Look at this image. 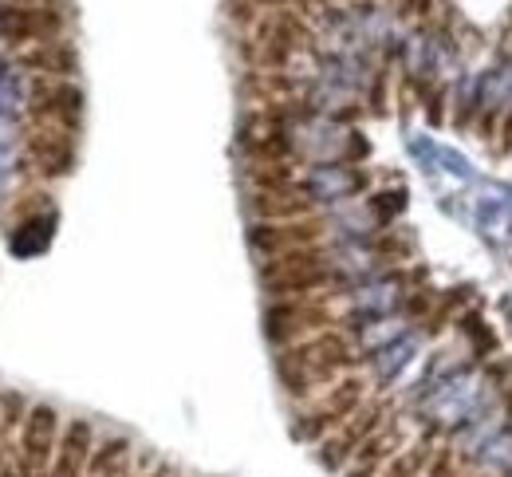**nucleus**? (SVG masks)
<instances>
[{"instance_id":"nucleus-14","label":"nucleus","mask_w":512,"mask_h":477,"mask_svg":"<svg viewBox=\"0 0 512 477\" xmlns=\"http://www.w3.org/2000/svg\"><path fill=\"white\" fill-rule=\"evenodd\" d=\"M99 434L87 418H67L64 434H60V450H56V462H52V477H83L87 474V462H91V450H95Z\"/></svg>"},{"instance_id":"nucleus-4","label":"nucleus","mask_w":512,"mask_h":477,"mask_svg":"<svg viewBox=\"0 0 512 477\" xmlns=\"http://www.w3.org/2000/svg\"><path fill=\"white\" fill-rule=\"evenodd\" d=\"M335 296H304V300H268L264 308V336L276 347L300 343L316 332L339 328V316L331 308Z\"/></svg>"},{"instance_id":"nucleus-20","label":"nucleus","mask_w":512,"mask_h":477,"mask_svg":"<svg viewBox=\"0 0 512 477\" xmlns=\"http://www.w3.org/2000/svg\"><path fill=\"white\" fill-rule=\"evenodd\" d=\"M469 292H473V288H449V296L434 300V308L422 316V332H426V336H438L449 320H453L457 304H461V300H469Z\"/></svg>"},{"instance_id":"nucleus-24","label":"nucleus","mask_w":512,"mask_h":477,"mask_svg":"<svg viewBox=\"0 0 512 477\" xmlns=\"http://www.w3.org/2000/svg\"><path fill=\"white\" fill-rule=\"evenodd\" d=\"M398 12L402 16H414V20H430L434 0H398Z\"/></svg>"},{"instance_id":"nucleus-29","label":"nucleus","mask_w":512,"mask_h":477,"mask_svg":"<svg viewBox=\"0 0 512 477\" xmlns=\"http://www.w3.org/2000/svg\"><path fill=\"white\" fill-rule=\"evenodd\" d=\"M256 4H260V8H264V12H272V8H288V4H292V0H256Z\"/></svg>"},{"instance_id":"nucleus-10","label":"nucleus","mask_w":512,"mask_h":477,"mask_svg":"<svg viewBox=\"0 0 512 477\" xmlns=\"http://www.w3.org/2000/svg\"><path fill=\"white\" fill-rule=\"evenodd\" d=\"M414 442V434H410V426L394 414L390 422H386L379 434H371L363 446H359V454H355V462L343 470L339 477H383V470Z\"/></svg>"},{"instance_id":"nucleus-28","label":"nucleus","mask_w":512,"mask_h":477,"mask_svg":"<svg viewBox=\"0 0 512 477\" xmlns=\"http://www.w3.org/2000/svg\"><path fill=\"white\" fill-rule=\"evenodd\" d=\"M300 12H316V8H327V0H296Z\"/></svg>"},{"instance_id":"nucleus-7","label":"nucleus","mask_w":512,"mask_h":477,"mask_svg":"<svg viewBox=\"0 0 512 477\" xmlns=\"http://www.w3.org/2000/svg\"><path fill=\"white\" fill-rule=\"evenodd\" d=\"M327 229H331V221L323 213L296 217V221H253L249 245H253V253L268 261V257H280V253H292L304 245H323Z\"/></svg>"},{"instance_id":"nucleus-22","label":"nucleus","mask_w":512,"mask_h":477,"mask_svg":"<svg viewBox=\"0 0 512 477\" xmlns=\"http://www.w3.org/2000/svg\"><path fill=\"white\" fill-rule=\"evenodd\" d=\"M465 470H469L465 454H461V450L446 438V442L434 450V458H430V466H426V474L422 477H461Z\"/></svg>"},{"instance_id":"nucleus-5","label":"nucleus","mask_w":512,"mask_h":477,"mask_svg":"<svg viewBox=\"0 0 512 477\" xmlns=\"http://www.w3.org/2000/svg\"><path fill=\"white\" fill-rule=\"evenodd\" d=\"M64 418L48 403H36L24 418L20 446H16V477H52V462L60 450Z\"/></svg>"},{"instance_id":"nucleus-27","label":"nucleus","mask_w":512,"mask_h":477,"mask_svg":"<svg viewBox=\"0 0 512 477\" xmlns=\"http://www.w3.org/2000/svg\"><path fill=\"white\" fill-rule=\"evenodd\" d=\"M8 4H20V8H60L64 0H8Z\"/></svg>"},{"instance_id":"nucleus-26","label":"nucleus","mask_w":512,"mask_h":477,"mask_svg":"<svg viewBox=\"0 0 512 477\" xmlns=\"http://www.w3.org/2000/svg\"><path fill=\"white\" fill-rule=\"evenodd\" d=\"M501 154H509L512 150V111L505 115V127H501V146H497Z\"/></svg>"},{"instance_id":"nucleus-12","label":"nucleus","mask_w":512,"mask_h":477,"mask_svg":"<svg viewBox=\"0 0 512 477\" xmlns=\"http://www.w3.org/2000/svg\"><path fill=\"white\" fill-rule=\"evenodd\" d=\"M249 213L256 221H296V217H312L316 194L304 186H288V190H249Z\"/></svg>"},{"instance_id":"nucleus-16","label":"nucleus","mask_w":512,"mask_h":477,"mask_svg":"<svg viewBox=\"0 0 512 477\" xmlns=\"http://www.w3.org/2000/svg\"><path fill=\"white\" fill-rule=\"evenodd\" d=\"M312 269H335V253L327 245H304V249H292V253L260 261V284L292 273H312Z\"/></svg>"},{"instance_id":"nucleus-8","label":"nucleus","mask_w":512,"mask_h":477,"mask_svg":"<svg viewBox=\"0 0 512 477\" xmlns=\"http://www.w3.org/2000/svg\"><path fill=\"white\" fill-rule=\"evenodd\" d=\"M24 158H28L36 178L60 182V178H67L75 170V131L32 123L28 135H24Z\"/></svg>"},{"instance_id":"nucleus-25","label":"nucleus","mask_w":512,"mask_h":477,"mask_svg":"<svg viewBox=\"0 0 512 477\" xmlns=\"http://www.w3.org/2000/svg\"><path fill=\"white\" fill-rule=\"evenodd\" d=\"M497 123H501V111H497V107H493V111H485V119H481V127H477V131H481V138L501 135V131H497Z\"/></svg>"},{"instance_id":"nucleus-2","label":"nucleus","mask_w":512,"mask_h":477,"mask_svg":"<svg viewBox=\"0 0 512 477\" xmlns=\"http://www.w3.org/2000/svg\"><path fill=\"white\" fill-rule=\"evenodd\" d=\"M371 399V383H367V375L363 371H355V375H343L339 383H331L327 391H320L316 399H308V403H300L296 407V418H292V434L300 438V442H312V446H320L327 434H335L355 410L363 407Z\"/></svg>"},{"instance_id":"nucleus-19","label":"nucleus","mask_w":512,"mask_h":477,"mask_svg":"<svg viewBox=\"0 0 512 477\" xmlns=\"http://www.w3.org/2000/svg\"><path fill=\"white\" fill-rule=\"evenodd\" d=\"M453 324H457V332L469 340L473 355H493V351H497V336H493V328H485L481 312H465V316H457Z\"/></svg>"},{"instance_id":"nucleus-23","label":"nucleus","mask_w":512,"mask_h":477,"mask_svg":"<svg viewBox=\"0 0 512 477\" xmlns=\"http://www.w3.org/2000/svg\"><path fill=\"white\" fill-rule=\"evenodd\" d=\"M130 477H178V470L166 466L158 454H142V450H138V462H134V474Z\"/></svg>"},{"instance_id":"nucleus-3","label":"nucleus","mask_w":512,"mask_h":477,"mask_svg":"<svg viewBox=\"0 0 512 477\" xmlns=\"http://www.w3.org/2000/svg\"><path fill=\"white\" fill-rule=\"evenodd\" d=\"M390 418H394V403H390L386 395H371L335 434H327L320 446H316V462H320L327 474H343V470L355 462L359 446H363L371 434H379Z\"/></svg>"},{"instance_id":"nucleus-9","label":"nucleus","mask_w":512,"mask_h":477,"mask_svg":"<svg viewBox=\"0 0 512 477\" xmlns=\"http://www.w3.org/2000/svg\"><path fill=\"white\" fill-rule=\"evenodd\" d=\"M28 119L48 123V127H64V131H79V119H83L79 83H71V79H32Z\"/></svg>"},{"instance_id":"nucleus-15","label":"nucleus","mask_w":512,"mask_h":477,"mask_svg":"<svg viewBox=\"0 0 512 477\" xmlns=\"http://www.w3.org/2000/svg\"><path fill=\"white\" fill-rule=\"evenodd\" d=\"M134 462H138V450L127 434H103L91 450V462H87L83 477H130Z\"/></svg>"},{"instance_id":"nucleus-17","label":"nucleus","mask_w":512,"mask_h":477,"mask_svg":"<svg viewBox=\"0 0 512 477\" xmlns=\"http://www.w3.org/2000/svg\"><path fill=\"white\" fill-rule=\"evenodd\" d=\"M446 438H442V430L438 426H430V430H422V434H414V442L390 462L383 470V477H422L426 474V466H430V458H434V450L442 446Z\"/></svg>"},{"instance_id":"nucleus-11","label":"nucleus","mask_w":512,"mask_h":477,"mask_svg":"<svg viewBox=\"0 0 512 477\" xmlns=\"http://www.w3.org/2000/svg\"><path fill=\"white\" fill-rule=\"evenodd\" d=\"M253 40L300 56V52H308L316 44V32H312V24L304 20L300 8H272V12H264L253 24Z\"/></svg>"},{"instance_id":"nucleus-30","label":"nucleus","mask_w":512,"mask_h":477,"mask_svg":"<svg viewBox=\"0 0 512 477\" xmlns=\"http://www.w3.org/2000/svg\"><path fill=\"white\" fill-rule=\"evenodd\" d=\"M461 477H477V470H473V466H469V470H465V474H461Z\"/></svg>"},{"instance_id":"nucleus-13","label":"nucleus","mask_w":512,"mask_h":477,"mask_svg":"<svg viewBox=\"0 0 512 477\" xmlns=\"http://www.w3.org/2000/svg\"><path fill=\"white\" fill-rule=\"evenodd\" d=\"M12 64L36 79H71L79 71V52L67 40H48V44H32V48L16 52Z\"/></svg>"},{"instance_id":"nucleus-6","label":"nucleus","mask_w":512,"mask_h":477,"mask_svg":"<svg viewBox=\"0 0 512 477\" xmlns=\"http://www.w3.org/2000/svg\"><path fill=\"white\" fill-rule=\"evenodd\" d=\"M67 28V16L60 8H20L0 0V40L16 52L32 48V44H48L60 40Z\"/></svg>"},{"instance_id":"nucleus-21","label":"nucleus","mask_w":512,"mask_h":477,"mask_svg":"<svg viewBox=\"0 0 512 477\" xmlns=\"http://www.w3.org/2000/svg\"><path fill=\"white\" fill-rule=\"evenodd\" d=\"M367 249L379 257V261H410L414 257V237H402L394 229H383L379 237L367 241Z\"/></svg>"},{"instance_id":"nucleus-1","label":"nucleus","mask_w":512,"mask_h":477,"mask_svg":"<svg viewBox=\"0 0 512 477\" xmlns=\"http://www.w3.org/2000/svg\"><path fill=\"white\" fill-rule=\"evenodd\" d=\"M359 367H363V351H359L355 336L343 328H327V332H316L308 340L288 343L276 355L280 387L296 407L316 399L343 375H355Z\"/></svg>"},{"instance_id":"nucleus-18","label":"nucleus","mask_w":512,"mask_h":477,"mask_svg":"<svg viewBox=\"0 0 512 477\" xmlns=\"http://www.w3.org/2000/svg\"><path fill=\"white\" fill-rule=\"evenodd\" d=\"M245 182H249V190H288V186H300L296 158L292 162H245Z\"/></svg>"}]
</instances>
